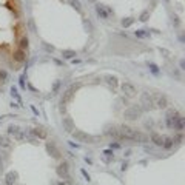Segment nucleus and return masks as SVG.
<instances>
[{"label": "nucleus", "mask_w": 185, "mask_h": 185, "mask_svg": "<svg viewBox=\"0 0 185 185\" xmlns=\"http://www.w3.org/2000/svg\"><path fill=\"white\" fill-rule=\"evenodd\" d=\"M29 39L20 0H0V86L28 59Z\"/></svg>", "instance_id": "nucleus-1"}, {"label": "nucleus", "mask_w": 185, "mask_h": 185, "mask_svg": "<svg viewBox=\"0 0 185 185\" xmlns=\"http://www.w3.org/2000/svg\"><path fill=\"white\" fill-rule=\"evenodd\" d=\"M56 173H57V176L60 177L62 181H67L68 177H71L69 176V164H68V160H60V164L56 167Z\"/></svg>", "instance_id": "nucleus-2"}, {"label": "nucleus", "mask_w": 185, "mask_h": 185, "mask_svg": "<svg viewBox=\"0 0 185 185\" xmlns=\"http://www.w3.org/2000/svg\"><path fill=\"white\" fill-rule=\"evenodd\" d=\"M121 90H122V92H123L125 96L130 97V99L137 94V88H136V86H134L131 82H123V83L121 85Z\"/></svg>", "instance_id": "nucleus-3"}, {"label": "nucleus", "mask_w": 185, "mask_h": 185, "mask_svg": "<svg viewBox=\"0 0 185 185\" xmlns=\"http://www.w3.org/2000/svg\"><path fill=\"white\" fill-rule=\"evenodd\" d=\"M19 174L15 171H8L6 174H5V184L6 185H14V182L17 181Z\"/></svg>", "instance_id": "nucleus-4"}, {"label": "nucleus", "mask_w": 185, "mask_h": 185, "mask_svg": "<svg viewBox=\"0 0 185 185\" xmlns=\"http://www.w3.org/2000/svg\"><path fill=\"white\" fill-rule=\"evenodd\" d=\"M80 173H82V176L85 177V181H88V182L91 181V176H90V174H88V173H86V171L83 170V168H82V170H80Z\"/></svg>", "instance_id": "nucleus-5"}, {"label": "nucleus", "mask_w": 185, "mask_h": 185, "mask_svg": "<svg viewBox=\"0 0 185 185\" xmlns=\"http://www.w3.org/2000/svg\"><path fill=\"white\" fill-rule=\"evenodd\" d=\"M3 171V160H2V156H0V173Z\"/></svg>", "instance_id": "nucleus-6"}, {"label": "nucleus", "mask_w": 185, "mask_h": 185, "mask_svg": "<svg viewBox=\"0 0 185 185\" xmlns=\"http://www.w3.org/2000/svg\"><path fill=\"white\" fill-rule=\"evenodd\" d=\"M57 185H68V182H67V181H59Z\"/></svg>", "instance_id": "nucleus-7"}, {"label": "nucleus", "mask_w": 185, "mask_h": 185, "mask_svg": "<svg viewBox=\"0 0 185 185\" xmlns=\"http://www.w3.org/2000/svg\"><path fill=\"white\" fill-rule=\"evenodd\" d=\"M127 167H128V164H127V162H123V164H122V171L127 170Z\"/></svg>", "instance_id": "nucleus-8"}]
</instances>
